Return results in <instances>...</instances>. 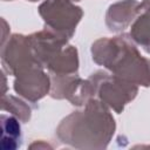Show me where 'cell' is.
I'll return each mask as SVG.
<instances>
[{
    "label": "cell",
    "mask_w": 150,
    "mask_h": 150,
    "mask_svg": "<svg viewBox=\"0 0 150 150\" xmlns=\"http://www.w3.org/2000/svg\"><path fill=\"white\" fill-rule=\"evenodd\" d=\"M39 12L53 33L66 40L73 35L82 16L81 8L74 6L70 0H47L40 6Z\"/></svg>",
    "instance_id": "obj_1"
},
{
    "label": "cell",
    "mask_w": 150,
    "mask_h": 150,
    "mask_svg": "<svg viewBox=\"0 0 150 150\" xmlns=\"http://www.w3.org/2000/svg\"><path fill=\"white\" fill-rule=\"evenodd\" d=\"M94 93L103 101V103L112 107L116 111H121L127 102L132 100L137 93L135 84L122 80L118 76L109 77L108 74L97 71L90 77Z\"/></svg>",
    "instance_id": "obj_2"
},
{
    "label": "cell",
    "mask_w": 150,
    "mask_h": 150,
    "mask_svg": "<svg viewBox=\"0 0 150 150\" xmlns=\"http://www.w3.org/2000/svg\"><path fill=\"white\" fill-rule=\"evenodd\" d=\"M49 87V79L40 69V66H33L19 73L14 82L15 91L33 102L43 97Z\"/></svg>",
    "instance_id": "obj_3"
},
{
    "label": "cell",
    "mask_w": 150,
    "mask_h": 150,
    "mask_svg": "<svg viewBox=\"0 0 150 150\" xmlns=\"http://www.w3.org/2000/svg\"><path fill=\"white\" fill-rule=\"evenodd\" d=\"M139 4L135 0H125L110 6L107 13V25L111 30L123 29L137 13Z\"/></svg>",
    "instance_id": "obj_4"
},
{
    "label": "cell",
    "mask_w": 150,
    "mask_h": 150,
    "mask_svg": "<svg viewBox=\"0 0 150 150\" xmlns=\"http://www.w3.org/2000/svg\"><path fill=\"white\" fill-rule=\"evenodd\" d=\"M2 110L12 111L22 121H27L30 116V109L21 100H18L14 96L2 97Z\"/></svg>",
    "instance_id": "obj_5"
},
{
    "label": "cell",
    "mask_w": 150,
    "mask_h": 150,
    "mask_svg": "<svg viewBox=\"0 0 150 150\" xmlns=\"http://www.w3.org/2000/svg\"><path fill=\"white\" fill-rule=\"evenodd\" d=\"M30 1H35V0H30Z\"/></svg>",
    "instance_id": "obj_6"
},
{
    "label": "cell",
    "mask_w": 150,
    "mask_h": 150,
    "mask_svg": "<svg viewBox=\"0 0 150 150\" xmlns=\"http://www.w3.org/2000/svg\"><path fill=\"white\" fill-rule=\"evenodd\" d=\"M75 1H77V0H75Z\"/></svg>",
    "instance_id": "obj_7"
}]
</instances>
